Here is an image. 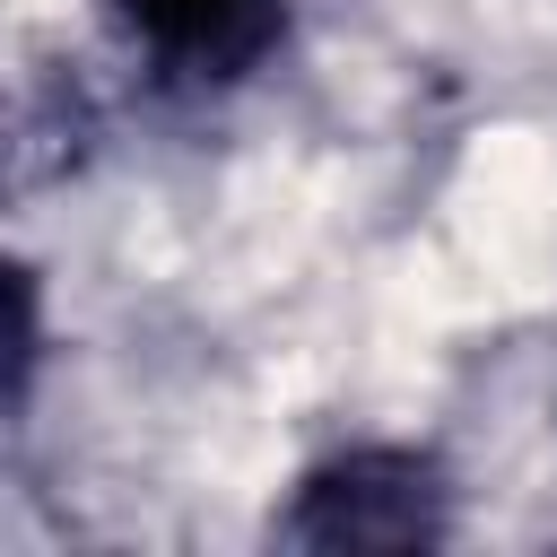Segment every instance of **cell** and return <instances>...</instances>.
Here are the masks:
<instances>
[{"label": "cell", "mask_w": 557, "mask_h": 557, "mask_svg": "<svg viewBox=\"0 0 557 557\" xmlns=\"http://www.w3.org/2000/svg\"><path fill=\"white\" fill-rule=\"evenodd\" d=\"M104 9L157 70L200 87L261 70V52L287 35V0H104Z\"/></svg>", "instance_id": "cell-2"}, {"label": "cell", "mask_w": 557, "mask_h": 557, "mask_svg": "<svg viewBox=\"0 0 557 557\" xmlns=\"http://www.w3.org/2000/svg\"><path fill=\"white\" fill-rule=\"evenodd\" d=\"M453 531V487L409 444H348L313 461L278 513L287 548H435Z\"/></svg>", "instance_id": "cell-1"}]
</instances>
